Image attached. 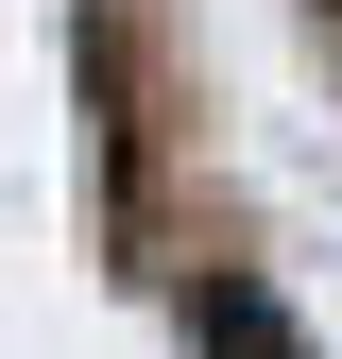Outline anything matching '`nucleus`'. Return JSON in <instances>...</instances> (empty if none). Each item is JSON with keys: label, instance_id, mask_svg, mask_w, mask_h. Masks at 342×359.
I'll return each instance as SVG.
<instances>
[{"label": "nucleus", "instance_id": "1", "mask_svg": "<svg viewBox=\"0 0 342 359\" xmlns=\"http://www.w3.org/2000/svg\"><path fill=\"white\" fill-rule=\"evenodd\" d=\"M189 359H308V325H291L256 274H205L189 291Z\"/></svg>", "mask_w": 342, "mask_h": 359}]
</instances>
